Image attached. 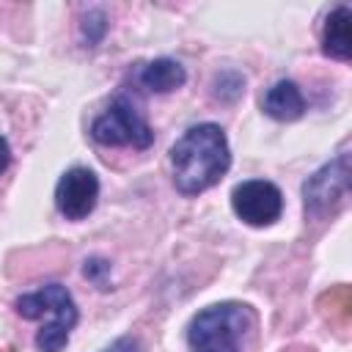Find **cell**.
I'll use <instances>...</instances> for the list:
<instances>
[{
  "label": "cell",
  "instance_id": "obj_11",
  "mask_svg": "<svg viewBox=\"0 0 352 352\" xmlns=\"http://www.w3.org/2000/svg\"><path fill=\"white\" fill-rule=\"evenodd\" d=\"M104 33H107V16L102 11H96V8L88 11L82 16V22H80V41H82V47H96L104 38Z\"/></svg>",
  "mask_w": 352,
  "mask_h": 352
},
{
  "label": "cell",
  "instance_id": "obj_6",
  "mask_svg": "<svg viewBox=\"0 0 352 352\" xmlns=\"http://www.w3.org/2000/svg\"><path fill=\"white\" fill-rule=\"evenodd\" d=\"M231 209L234 214L256 228L272 226L283 212V195L272 182L248 179L231 190Z\"/></svg>",
  "mask_w": 352,
  "mask_h": 352
},
{
  "label": "cell",
  "instance_id": "obj_9",
  "mask_svg": "<svg viewBox=\"0 0 352 352\" xmlns=\"http://www.w3.org/2000/svg\"><path fill=\"white\" fill-rule=\"evenodd\" d=\"M261 107L270 118L275 121H297L305 113V99L297 82L292 80H278L261 99Z\"/></svg>",
  "mask_w": 352,
  "mask_h": 352
},
{
  "label": "cell",
  "instance_id": "obj_7",
  "mask_svg": "<svg viewBox=\"0 0 352 352\" xmlns=\"http://www.w3.org/2000/svg\"><path fill=\"white\" fill-rule=\"evenodd\" d=\"M99 201V179L91 168L74 165L55 184V206L66 220H85Z\"/></svg>",
  "mask_w": 352,
  "mask_h": 352
},
{
  "label": "cell",
  "instance_id": "obj_5",
  "mask_svg": "<svg viewBox=\"0 0 352 352\" xmlns=\"http://www.w3.org/2000/svg\"><path fill=\"white\" fill-rule=\"evenodd\" d=\"M346 192H349V154L341 151L336 160H330L314 176L305 179L302 184L305 214L314 220L333 214L346 198Z\"/></svg>",
  "mask_w": 352,
  "mask_h": 352
},
{
  "label": "cell",
  "instance_id": "obj_8",
  "mask_svg": "<svg viewBox=\"0 0 352 352\" xmlns=\"http://www.w3.org/2000/svg\"><path fill=\"white\" fill-rule=\"evenodd\" d=\"M322 52L336 60H349L352 58V11L349 6H336L322 30Z\"/></svg>",
  "mask_w": 352,
  "mask_h": 352
},
{
  "label": "cell",
  "instance_id": "obj_4",
  "mask_svg": "<svg viewBox=\"0 0 352 352\" xmlns=\"http://www.w3.org/2000/svg\"><path fill=\"white\" fill-rule=\"evenodd\" d=\"M91 138L99 146H132L148 148L154 143V132L138 107L126 96H116L110 107L91 124Z\"/></svg>",
  "mask_w": 352,
  "mask_h": 352
},
{
  "label": "cell",
  "instance_id": "obj_3",
  "mask_svg": "<svg viewBox=\"0 0 352 352\" xmlns=\"http://www.w3.org/2000/svg\"><path fill=\"white\" fill-rule=\"evenodd\" d=\"M253 327V314L239 302H217L198 311L187 330L190 352H239Z\"/></svg>",
  "mask_w": 352,
  "mask_h": 352
},
{
  "label": "cell",
  "instance_id": "obj_12",
  "mask_svg": "<svg viewBox=\"0 0 352 352\" xmlns=\"http://www.w3.org/2000/svg\"><path fill=\"white\" fill-rule=\"evenodd\" d=\"M102 352H143V346H140V341L135 336H121L110 346H104Z\"/></svg>",
  "mask_w": 352,
  "mask_h": 352
},
{
  "label": "cell",
  "instance_id": "obj_14",
  "mask_svg": "<svg viewBox=\"0 0 352 352\" xmlns=\"http://www.w3.org/2000/svg\"><path fill=\"white\" fill-rule=\"evenodd\" d=\"M8 162H11V148H8V140L0 138V173L8 168Z\"/></svg>",
  "mask_w": 352,
  "mask_h": 352
},
{
  "label": "cell",
  "instance_id": "obj_10",
  "mask_svg": "<svg viewBox=\"0 0 352 352\" xmlns=\"http://www.w3.org/2000/svg\"><path fill=\"white\" fill-rule=\"evenodd\" d=\"M187 82V72L173 58H154L140 69V85L154 94H170Z\"/></svg>",
  "mask_w": 352,
  "mask_h": 352
},
{
  "label": "cell",
  "instance_id": "obj_1",
  "mask_svg": "<svg viewBox=\"0 0 352 352\" xmlns=\"http://www.w3.org/2000/svg\"><path fill=\"white\" fill-rule=\"evenodd\" d=\"M231 168L228 138L217 124H195L170 146L173 184L182 195L214 187Z\"/></svg>",
  "mask_w": 352,
  "mask_h": 352
},
{
  "label": "cell",
  "instance_id": "obj_13",
  "mask_svg": "<svg viewBox=\"0 0 352 352\" xmlns=\"http://www.w3.org/2000/svg\"><path fill=\"white\" fill-rule=\"evenodd\" d=\"M82 272H85V278H91V280L102 283V272H110V264H107V261H102V258H88V261H85V267H82Z\"/></svg>",
  "mask_w": 352,
  "mask_h": 352
},
{
  "label": "cell",
  "instance_id": "obj_2",
  "mask_svg": "<svg viewBox=\"0 0 352 352\" xmlns=\"http://www.w3.org/2000/svg\"><path fill=\"white\" fill-rule=\"evenodd\" d=\"M14 308L22 319H44L47 316V324L36 333L38 352H60L69 344V333L74 330V324L80 319L72 292L60 283H47L30 294L16 297Z\"/></svg>",
  "mask_w": 352,
  "mask_h": 352
}]
</instances>
